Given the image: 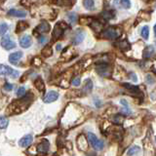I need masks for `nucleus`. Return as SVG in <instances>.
<instances>
[{
	"label": "nucleus",
	"mask_w": 156,
	"mask_h": 156,
	"mask_svg": "<svg viewBox=\"0 0 156 156\" xmlns=\"http://www.w3.org/2000/svg\"><path fill=\"white\" fill-rule=\"evenodd\" d=\"M131 77L133 78L134 81H137V76H136V74H134V73H131Z\"/></svg>",
	"instance_id": "nucleus-41"
},
{
	"label": "nucleus",
	"mask_w": 156,
	"mask_h": 156,
	"mask_svg": "<svg viewBox=\"0 0 156 156\" xmlns=\"http://www.w3.org/2000/svg\"><path fill=\"white\" fill-rule=\"evenodd\" d=\"M42 63H43V62H42L41 58H39V57H34V58L32 59V61H31V65H34V66L39 67V66H41Z\"/></svg>",
	"instance_id": "nucleus-27"
},
{
	"label": "nucleus",
	"mask_w": 156,
	"mask_h": 156,
	"mask_svg": "<svg viewBox=\"0 0 156 156\" xmlns=\"http://www.w3.org/2000/svg\"><path fill=\"white\" fill-rule=\"evenodd\" d=\"M120 33L121 31L118 27L116 26H109L106 29H104L102 32V36L105 38V39H110V40H113V39H116L120 36Z\"/></svg>",
	"instance_id": "nucleus-3"
},
{
	"label": "nucleus",
	"mask_w": 156,
	"mask_h": 156,
	"mask_svg": "<svg viewBox=\"0 0 156 156\" xmlns=\"http://www.w3.org/2000/svg\"><path fill=\"white\" fill-rule=\"evenodd\" d=\"M88 140H89L90 143L92 144V146H93L95 149L102 150V148H104V143H102L101 140H99L95 134H92V133L88 134Z\"/></svg>",
	"instance_id": "nucleus-4"
},
{
	"label": "nucleus",
	"mask_w": 156,
	"mask_h": 156,
	"mask_svg": "<svg viewBox=\"0 0 156 156\" xmlns=\"http://www.w3.org/2000/svg\"><path fill=\"white\" fill-rule=\"evenodd\" d=\"M18 75H19V72L17 71V70H13V72L11 73V77H13V78H16V77H18Z\"/></svg>",
	"instance_id": "nucleus-40"
},
{
	"label": "nucleus",
	"mask_w": 156,
	"mask_h": 156,
	"mask_svg": "<svg viewBox=\"0 0 156 156\" xmlns=\"http://www.w3.org/2000/svg\"><path fill=\"white\" fill-rule=\"evenodd\" d=\"M8 24H0V36H3L4 34H6V32L8 31Z\"/></svg>",
	"instance_id": "nucleus-30"
},
{
	"label": "nucleus",
	"mask_w": 156,
	"mask_h": 156,
	"mask_svg": "<svg viewBox=\"0 0 156 156\" xmlns=\"http://www.w3.org/2000/svg\"><path fill=\"white\" fill-rule=\"evenodd\" d=\"M13 69L8 65H0V75H11Z\"/></svg>",
	"instance_id": "nucleus-18"
},
{
	"label": "nucleus",
	"mask_w": 156,
	"mask_h": 156,
	"mask_svg": "<svg viewBox=\"0 0 156 156\" xmlns=\"http://www.w3.org/2000/svg\"><path fill=\"white\" fill-rule=\"evenodd\" d=\"M97 71L102 76H108L110 74V67L106 63H101L97 65Z\"/></svg>",
	"instance_id": "nucleus-7"
},
{
	"label": "nucleus",
	"mask_w": 156,
	"mask_h": 156,
	"mask_svg": "<svg viewBox=\"0 0 156 156\" xmlns=\"http://www.w3.org/2000/svg\"><path fill=\"white\" fill-rule=\"evenodd\" d=\"M34 86L40 94L43 95L45 93V89H46L45 83H44V80L42 79L41 77H37L36 79L34 80Z\"/></svg>",
	"instance_id": "nucleus-11"
},
{
	"label": "nucleus",
	"mask_w": 156,
	"mask_h": 156,
	"mask_svg": "<svg viewBox=\"0 0 156 156\" xmlns=\"http://www.w3.org/2000/svg\"><path fill=\"white\" fill-rule=\"evenodd\" d=\"M93 89V83L90 79H87L84 83V87H83V92L85 94H89L90 92Z\"/></svg>",
	"instance_id": "nucleus-21"
},
{
	"label": "nucleus",
	"mask_w": 156,
	"mask_h": 156,
	"mask_svg": "<svg viewBox=\"0 0 156 156\" xmlns=\"http://www.w3.org/2000/svg\"><path fill=\"white\" fill-rule=\"evenodd\" d=\"M32 102V95L31 94H26L23 97H21L19 100L14 101L11 104L8 106L7 108V114L8 115H12L14 113H19L21 111L26 109L28 106L30 105V102Z\"/></svg>",
	"instance_id": "nucleus-1"
},
{
	"label": "nucleus",
	"mask_w": 156,
	"mask_h": 156,
	"mask_svg": "<svg viewBox=\"0 0 156 156\" xmlns=\"http://www.w3.org/2000/svg\"><path fill=\"white\" fill-rule=\"evenodd\" d=\"M76 144H77V147L79 148V150L81 151H86L88 149V146H89L86 137L82 134L78 135V137L76 138Z\"/></svg>",
	"instance_id": "nucleus-6"
},
{
	"label": "nucleus",
	"mask_w": 156,
	"mask_h": 156,
	"mask_svg": "<svg viewBox=\"0 0 156 156\" xmlns=\"http://www.w3.org/2000/svg\"><path fill=\"white\" fill-rule=\"evenodd\" d=\"M83 4H84V7L86 9L92 10L94 8L95 2H94V0H83Z\"/></svg>",
	"instance_id": "nucleus-24"
},
{
	"label": "nucleus",
	"mask_w": 156,
	"mask_h": 156,
	"mask_svg": "<svg viewBox=\"0 0 156 156\" xmlns=\"http://www.w3.org/2000/svg\"><path fill=\"white\" fill-rule=\"evenodd\" d=\"M17 95L19 96V97H23V96L26 95V89H24V87L19 88V90H18V92H17Z\"/></svg>",
	"instance_id": "nucleus-37"
},
{
	"label": "nucleus",
	"mask_w": 156,
	"mask_h": 156,
	"mask_svg": "<svg viewBox=\"0 0 156 156\" xmlns=\"http://www.w3.org/2000/svg\"><path fill=\"white\" fill-rule=\"evenodd\" d=\"M5 0H0V3H4Z\"/></svg>",
	"instance_id": "nucleus-44"
},
{
	"label": "nucleus",
	"mask_w": 156,
	"mask_h": 156,
	"mask_svg": "<svg viewBox=\"0 0 156 156\" xmlns=\"http://www.w3.org/2000/svg\"><path fill=\"white\" fill-rule=\"evenodd\" d=\"M22 57H23V53L22 52L12 53V54L9 56V62L11 63H14V65H16V63L19 62L21 59H22Z\"/></svg>",
	"instance_id": "nucleus-16"
},
{
	"label": "nucleus",
	"mask_w": 156,
	"mask_h": 156,
	"mask_svg": "<svg viewBox=\"0 0 156 156\" xmlns=\"http://www.w3.org/2000/svg\"><path fill=\"white\" fill-rule=\"evenodd\" d=\"M35 147H36V152L45 154L47 153L49 148H50V143H49V141L47 140H45V141H42L41 143H39Z\"/></svg>",
	"instance_id": "nucleus-9"
},
{
	"label": "nucleus",
	"mask_w": 156,
	"mask_h": 156,
	"mask_svg": "<svg viewBox=\"0 0 156 156\" xmlns=\"http://www.w3.org/2000/svg\"><path fill=\"white\" fill-rule=\"evenodd\" d=\"M32 44V40H31V37L29 35H24L20 40V45L21 47L23 48H28L29 46Z\"/></svg>",
	"instance_id": "nucleus-14"
},
{
	"label": "nucleus",
	"mask_w": 156,
	"mask_h": 156,
	"mask_svg": "<svg viewBox=\"0 0 156 156\" xmlns=\"http://www.w3.org/2000/svg\"><path fill=\"white\" fill-rule=\"evenodd\" d=\"M93 18L91 17H86V16H83V17H80L79 19V23L81 24H91L92 22H93Z\"/></svg>",
	"instance_id": "nucleus-23"
},
{
	"label": "nucleus",
	"mask_w": 156,
	"mask_h": 156,
	"mask_svg": "<svg viewBox=\"0 0 156 156\" xmlns=\"http://www.w3.org/2000/svg\"><path fill=\"white\" fill-rule=\"evenodd\" d=\"M59 99V94L56 91H50L44 96L43 101L46 104H50V102H56Z\"/></svg>",
	"instance_id": "nucleus-10"
},
{
	"label": "nucleus",
	"mask_w": 156,
	"mask_h": 156,
	"mask_svg": "<svg viewBox=\"0 0 156 156\" xmlns=\"http://www.w3.org/2000/svg\"><path fill=\"white\" fill-rule=\"evenodd\" d=\"M141 37H143V39H146L148 38V36H149V27H148L147 26H145L143 27V29H141Z\"/></svg>",
	"instance_id": "nucleus-26"
},
{
	"label": "nucleus",
	"mask_w": 156,
	"mask_h": 156,
	"mask_svg": "<svg viewBox=\"0 0 156 156\" xmlns=\"http://www.w3.org/2000/svg\"><path fill=\"white\" fill-rule=\"evenodd\" d=\"M84 36H85V34L82 30H77L75 33H74L73 35V37H72V43L74 45H78V44H80L81 42L83 41V39H84Z\"/></svg>",
	"instance_id": "nucleus-12"
},
{
	"label": "nucleus",
	"mask_w": 156,
	"mask_h": 156,
	"mask_svg": "<svg viewBox=\"0 0 156 156\" xmlns=\"http://www.w3.org/2000/svg\"><path fill=\"white\" fill-rule=\"evenodd\" d=\"M81 92L78 90H69L68 93H67V97L68 98H72V97H77V95H80Z\"/></svg>",
	"instance_id": "nucleus-32"
},
{
	"label": "nucleus",
	"mask_w": 156,
	"mask_h": 156,
	"mask_svg": "<svg viewBox=\"0 0 156 156\" xmlns=\"http://www.w3.org/2000/svg\"><path fill=\"white\" fill-rule=\"evenodd\" d=\"M41 55L44 57V58H50V57L53 55V48L50 45L45 46V47L42 49L41 51Z\"/></svg>",
	"instance_id": "nucleus-19"
},
{
	"label": "nucleus",
	"mask_w": 156,
	"mask_h": 156,
	"mask_svg": "<svg viewBox=\"0 0 156 156\" xmlns=\"http://www.w3.org/2000/svg\"><path fill=\"white\" fill-rule=\"evenodd\" d=\"M119 2H120V0H114V4H115L116 6L119 4Z\"/></svg>",
	"instance_id": "nucleus-42"
},
{
	"label": "nucleus",
	"mask_w": 156,
	"mask_h": 156,
	"mask_svg": "<svg viewBox=\"0 0 156 156\" xmlns=\"http://www.w3.org/2000/svg\"><path fill=\"white\" fill-rule=\"evenodd\" d=\"M153 52H154V50H153V47L152 46H147L146 48H145V50H144V57H150L152 54H153Z\"/></svg>",
	"instance_id": "nucleus-31"
},
{
	"label": "nucleus",
	"mask_w": 156,
	"mask_h": 156,
	"mask_svg": "<svg viewBox=\"0 0 156 156\" xmlns=\"http://www.w3.org/2000/svg\"><path fill=\"white\" fill-rule=\"evenodd\" d=\"M9 124V120L4 116H0V129H5Z\"/></svg>",
	"instance_id": "nucleus-25"
},
{
	"label": "nucleus",
	"mask_w": 156,
	"mask_h": 156,
	"mask_svg": "<svg viewBox=\"0 0 156 156\" xmlns=\"http://www.w3.org/2000/svg\"><path fill=\"white\" fill-rule=\"evenodd\" d=\"M67 19H68L70 24H75L77 21V15L75 13H69L68 15H67Z\"/></svg>",
	"instance_id": "nucleus-29"
},
{
	"label": "nucleus",
	"mask_w": 156,
	"mask_h": 156,
	"mask_svg": "<svg viewBox=\"0 0 156 156\" xmlns=\"http://www.w3.org/2000/svg\"><path fill=\"white\" fill-rule=\"evenodd\" d=\"M145 1H153V0H145Z\"/></svg>",
	"instance_id": "nucleus-45"
},
{
	"label": "nucleus",
	"mask_w": 156,
	"mask_h": 156,
	"mask_svg": "<svg viewBox=\"0 0 156 156\" xmlns=\"http://www.w3.org/2000/svg\"><path fill=\"white\" fill-rule=\"evenodd\" d=\"M154 34H155V36H156V24L154 26Z\"/></svg>",
	"instance_id": "nucleus-43"
},
{
	"label": "nucleus",
	"mask_w": 156,
	"mask_h": 156,
	"mask_svg": "<svg viewBox=\"0 0 156 156\" xmlns=\"http://www.w3.org/2000/svg\"><path fill=\"white\" fill-rule=\"evenodd\" d=\"M102 17L104 20H111L115 17V12L113 10H107V11H104L102 13Z\"/></svg>",
	"instance_id": "nucleus-20"
},
{
	"label": "nucleus",
	"mask_w": 156,
	"mask_h": 156,
	"mask_svg": "<svg viewBox=\"0 0 156 156\" xmlns=\"http://www.w3.org/2000/svg\"><path fill=\"white\" fill-rule=\"evenodd\" d=\"M139 151H140V147L134 146V147H132V148H130V150L128 151V155H130V156L135 155V154H137Z\"/></svg>",
	"instance_id": "nucleus-34"
},
{
	"label": "nucleus",
	"mask_w": 156,
	"mask_h": 156,
	"mask_svg": "<svg viewBox=\"0 0 156 156\" xmlns=\"http://www.w3.org/2000/svg\"><path fill=\"white\" fill-rule=\"evenodd\" d=\"M68 27L67 24H65V22H59L55 24L54 29H53V33H52V39L53 41H57L58 39H60V37L62 36L63 33L65 32V30Z\"/></svg>",
	"instance_id": "nucleus-2"
},
{
	"label": "nucleus",
	"mask_w": 156,
	"mask_h": 156,
	"mask_svg": "<svg viewBox=\"0 0 156 156\" xmlns=\"http://www.w3.org/2000/svg\"><path fill=\"white\" fill-rule=\"evenodd\" d=\"M155 141H156V137H155Z\"/></svg>",
	"instance_id": "nucleus-46"
},
{
	"label": "nucleus",
	"mask_w": 156,
	"mask_h": 156,
	"mask_svg": "<svg viewBox=\"0 0 156 156\" xmlns=\"http://www.w3.org/2000/svg\"><path fill=\"white\" fill-rule=\"evenodd\" d=\"M51 29V26L50 24H49L47 22H42L41 24H39L38 26L35 27L34 29V35H36V36H39L40 34H45L49 32Z\"/></svg>",
	"instance_id": "nucleus-5"
},
{
	"label": "nucleus",
	"mask_w": 156,
	"mask_h": 156,
	"mask_svg": "<svg viewBox=\"0 0 156 156\" xmlns=\"http://www.w3.org/2000/svg\"><path fill=\"white\" fill-rule=\"evenodd\" d=\"M0 44L4 49L6 50H11V49L15 48L16 47V43L15 42H13L8 35H6V36H3L1 41H0Z\"/></svg>",
	"instance_id": "nucleus-8"
},
{
	"label": "nucleus",
	"mask_w": 156,
	"mask_h": 156,
	"mask_svg": "<svg viewBox=\"0 0 156 156\" xmlns=\"http://www.w3.org/2000/svg\"><path fill=\"white\" fill-rule=\"evenodd\" d=\"M48 41V39L47 37H45V36H41V37H39V43L40 44H44L46 43V42Z\"/></svg>",
	"instance_id": "nucleus-38"
},
{
	"label": "nucleus",
	"mask_w": 156,
	"mask_h": 156,
	"mask_svg": "<svg viewBox=\"0 0 156 156\" xmlns=\"http://www.w3.org/2000/svg\"><path fill=\"white\" fill-rule=\"evenodd\" d=\"M71 84L73 85V86H79L80 85V77L77 76V77H73L72 80H71Z\"/></svg>",
	"instance_id": "nucleus-35"
},
{
	"label": "nucleus",
	"mask_w": 156,
	"mask_h": 156,
	"mask_svg": "<svg viewBox=\"0 0 156 156\" xmlns=\"http://www.w3.org/2000/svg\"><path fill=\"white\" fill-rule=\"evenodd\" d=\"M118 46L120 49H122V50H129V48H130V44L128 43V41H126V40L120 41L118 43Z\"/></svg>",
	"instance_id": "nucleus-28"
},
{
	"label": "nucleus",
	"mask_w": 156,
	"mask_h": 156,
	"mask_svg": "<svg viewBox=\"0 0 156 156\" xmlns=\"http://www.w3.org/2000/svg\"><path fill=\"white\" fill-rule=\"evenodd\" d=\"M28 27H29V24H27L26 22H24V21H20V22L17 24L15 31H16V33H21L26 29H27Z\"/></svg>",
	"instance_id": "nucleus-15"
},
{
	"label": "nucleus",
	"mask_w": 156,
	"mask_h": 156,
	"mask_svg": "<svg viewBox=\"0 0 156 156\" xmlns=\"http://www.w3.org/2000/svg\"><path fill=\"white\" fill-rule=\"evenodd\" d=\"M91 26L95 31L100 32V31H102V24L101 22H99V21H97V20H93V22H92V24H91Z\"/></svg>",
	"instance_id": "nucleus-22"
},
{
	"label": "nucleus",
	"mask_w": 156,
	"mask_h": 156,
	"mask_svg": "<svg viewBox=\"0 0 156 156\" xmlns=\"http://www.w3.org/2000/svg\"><path fill=\"white\" fill-rule=\"evenodd\" d=\"M8 15L12 16V17H17V18H24L26 16V11H22V10L12 9L8 12Z\"/></svg>",
	"instance_id": "nucleus-17"
},
{
	"label": "nucleus",
	"mask_w": 156,
	"mask_h": 156,
	"mask_svg": "<svg viewBox=\"0 0 156 156\" xmlns=\"http://www.w3.org/2000/svg\"><path fill=\"white\" fill-rule=\"evenodd\" d=\"M12 88H13V86H12L11 84H9V83H6V84L4 85V89L7 90V91H11Z\"/></svg>",
	"instance_id": "nucleus-39"
},
{
	"label": "nucleus",
	"mask_w": 156,
	"mask_h": 156,
	"mask_svg": "<svg viewBox=\"0 0 156 156\" xmlns=\"http://www.w3.org/2000/svg\"><path fill=\"white\" fill-rule=\"evenodd\" d=\"M120 3H121V6L125 9H129L131 7L130 0H120Z\"/></svg>",
	"instance_id": "nucleus-33"
},
{
	"label": "nucleus",
	"mask_w": 156,
	"mask_h": 156,
	"mask_svg": "<svg viewBox=\"0 0 156 156\" xmlns=\"http://www.w3.org/2000/svg\"><path fill=\"white\" fill-rule=\"evenodd\" d=\"M31 0H21V5L26 7V8H27V7H30L31 6Z\"/></svg>",
	"instance_id": "nucleus-36"
},
{
	"label": "nucleus",
	"mask_w": 156,
	"mask_h": 156,
	"mask_svg": "<svg viewBox=\"0 0 156 156\" xmlns=\"http://www.w3.org/2000/svg\"><path fill=\"white\" fill-rule=\"evenodd\" d=\"M32 141H33L32 136H31V135H26V136L23 137L22 139L20 140V145L22 147H27L31 144Z\"/></svg>",
	"instance_id": "nucleus-13"
}]
</instances>
